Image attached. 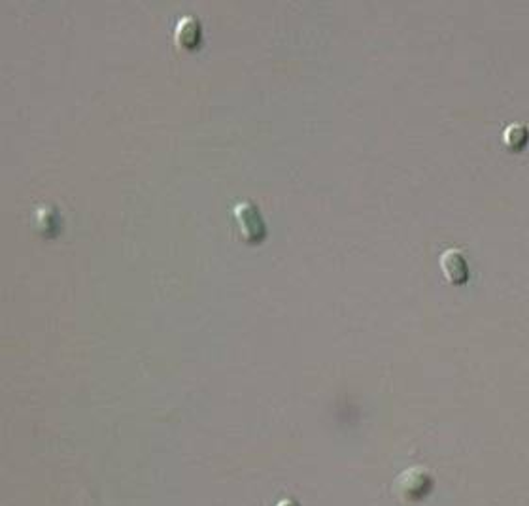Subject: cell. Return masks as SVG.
<instances>
[{
	"label": "cell",
	"instance_id": "7a4b0ae2",
	"mask_svg": "<svg viewBox=\"0 0 529 506\" xmlns=\"http://www.w3.org/2000/svg\"><path fill=\"white\" fill-rule=\"evenodd\" d=\"M201 38V27L199 21H195L193 17H187L184 21H180V27L176 30V42L182 47H193Z\"/></svg>",
	"mask_w": 529,
	"mask_h": 506
},
{
	"label": "cell",
	"instance_id": "6da1fadb",
	"mask_svg": "<svg viewBox=\"0 0 529 506\" xmlns=\"http://www.w3.org/2000/svg\"><path fill=\"white\" fill-rule=\"evenodd\" d=\"M235 218H237L240 231H243V235L248 240H260L264 235L263 220H261L260 212H257L254 204H238L237 208H235Z\"/></svg>",
	"mask_w": 529,
	"mask_h": 506
}]
</instances>
